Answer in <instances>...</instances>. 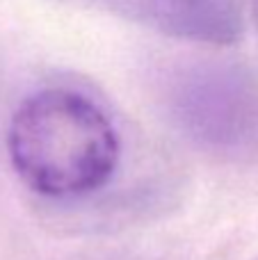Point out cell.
Here are the masks:
<instances>
[{
	"label": "cell",
	"instance_id": "obj_1",
	"mask_svg": "<svg viewBox=\"0 0 258 260\" xmlns=\"http://www.w3.org/2000/svg\"><path fill=\"white\" fill-rule=\"evenodd\" d=\"M5 146L21 183L48 199L103 189L121 157V139L108 114L87 96L62 87L21 101Z\"/></svg>",
	"mask_w": 258,
	"mask_h": 260
}]
</instances>
